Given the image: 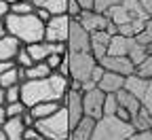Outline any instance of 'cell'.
Returning <instances> with one entry per match:
<instances>
[{"label": "cell", "mask_w": 152, "mask_h": 140, "mask_svg": "<svg viewBox=\"0 0 152 140\" xmlns=\"http://www.w3.org/2000/svg\"><path fill=\"white\" fill-rule=\"evenodd\" d=\"M13 66H17V62H15V59H2V62H0V74H2V72H7V70H11Z\"/></svg>", "instance_id": "7bdbcfd3"}, {"label": "cell", "mask_w": 152, "mask_h": 140, "mask_svg": "<svg viewBox=\"0 0 152 140\" xmlns=\"http://www.w3.org/2000/svg\"><path fill=\"white\" fill-rule=\"evenodd\" d=\"M36 127L45 136V140H70L72 127H70V117H68L66 104L49 117L36 119Z\"/></svg>", "instance_id": "277c9868"}, {"label": "cell", "mask_w": 152, "mask_h": 140, "mask_svg": "<svg viewBox=\"0 0 152 140\" xmlns=\"http://www.w3.org/2000/svg\"><path fill=\"white\" fill-rule=\"evenodd\" d=\"M80 2V7L85 9V11H91V9H95V0H78Z\"/></svg>", "instance_id": "f6af8a7d"}, {"label": "cell", "mask_w": 152, "mask_h": 140, "mask_svg": "<svg viewBox=\"0 0 152 140\" xmlns=\"http://www.w3.org/2000/svg\"><path fill=\"white\" fill-rule=\"evenodd\" d=\"M9 2H11V4H13V2H19V0H9Z\"/></svg>", "instance_id": "db71d44e"}, {"label": "cell", "mask_w": 152, "mask_h": 140, "mask_svg": "<svg viewBox=\"0 0 152 140\" xmlns=\"http://www.w3.org/2000/svg\"><path fill=\"white\" fill-rule=\"evenodd\" d=\"M148 55H150L148 45H142V43H137V41H135V45H133V47H131V51H129V57L133 59V64H135V66H140Z\"/></svg>", "instance_id": "4316f807"}, {"label": "cell", "mask_w": 152, "mask_h": 140, "mask_svg": "<svg viewBox=\"0 0 152 140\" xmlns=\"http://www.w3.org/2000/svg\"><path fill=\"white\" fill-rule=\"evenodd\" d=\"M51 72H55V70L47 62H36V64H32V66L26 68V81H28V79H45Z\"/></svg>", "instance_id": "d4e9b609"}, {"label": "cell", "mask_w": 152, "mask_h": 140, "mask_svg": "<svg viewBox=\"0 0 152 140\" xmlns=\"http://www.w3.org/2000/svg\"><path fill=\"white\" fill-rule=\"evenodd\" d=\"M95 123H97V119H95V117L85 115L80 121L72 127L70 140H91L93 138V132H95Z\"/></svg>", "instance_id": "7c38bea8"}, {"label": "cell", "mask_w": 152, "mask_h": 140, "mask_svg": "<svg viewBox=\"0 0 152 140\" xmlns=\"http://www.w3.org/2000/svg\"><path fill=\"white\" fill-rule=\"evenodd\" d=\"M23 140H45V136L38 132V127H36V125H32V127H26Z\"/></svg>", "instance_id": "8d00e7d4"}, {"label": "cell", "mask_w": 152, "mask_h": 140, "mask_svg": "<svg viewBox=\"0 0 152 140\" xmlns=\"http://www.w3.org/2000/svg\"><path fill=\"white\" fill-rule=\"evenodd\" d=\"M83 11H85V9L80 7V2H78V0H68V15H70V17L78 19Z\"/></svg>", "instance_id": "e575fe53"}, {"label": "cell", "mask_w": 152, "mask_h": 140, "mask_svg": "<svg viewBox=\"0 0 152 140\" xmlns=\"http://www.w3.org/2000/svg\"><path fill=\"white\" fill-rule=\"evenodd\" d=\"M121 4L129 11V15L133 19H152V13L140 2V0H123Z\"/></svg>", "instance_id": "7402d4cb"}, {"label": "cell", "mask_w": 152, "mask_h": 140, "mask_svg": "<svg viewBox=\"0 0 152 140\" xmlns=\"http://www.w3.org/2000/svg\"><path fill=\"white\" fill-rule=\"evenodd\" d=\"M148 83H150V79H144V76L137 74V72L125 76V89H129L131 93H135L140 100L144 98V93H146V89H148Z\"/></svg>", "instance_id": "d6986e66"}, {"label": "cell", "mask_w": 152, "mask_h": 140, "mask_svg": "<svg viewBox=\"0 0 152 140\" xmlns=\"http://www.w3.org/2000/svg\"><path fill=\"white\" fill-rule=\"evenodd\" d=\"M21 45L23 43L19 41V38H15L13 34L2 36L0 38V62H2V59H15V55H17Z\"/></svg>", "instance_id": "e0dca14e"}, {"label": "cell", "mask_w": 152, "mask_h": 140, "mask_svg": "<svg viewBox=\"0 0 152 140\" xmlns=\"http://www.w3.org/2000/svg\"><path fill=\"white\" fill-rule=\"evenodd\" d=\"M68 49L70 51H91V32L72 17L70 34H68Z\"/></svg>", "instance_id": "52a82bcc"}, {"label": "cell", "mask_w": 152, "mask_h": 140, "mask_svg": "<svg viewBox=\"0 0 152 140\" xmlns=\"http://www.w3.org/2000/svg\"><path fill=\"white\" fill-rule=\"evenodd\" d=\"M116 98H118V104L131 113V117H133V115H137V110L144 106V104H142V100H140L135 93H131L129 89H125V87L116 91Z\"/></svg>", "instance_id": "ac0fdd59"}, {"label": "cell", "mask_w": 152, "mask_h": 140, "mask_svg": "<svg viewBox=\"0 0 152 140\" xmlns=\"http://www.w3.org/2000/svg\"><path fill=\"white\" fill-rule=\"evenodd\" d=\"M9 13H11V2L9 0H0V19L7 17Z\"/></svg>", "instance_id": "b9f144b4"}, {"label": "cell", "mask_w": 152, "mask_h": 140, "mask_svg": "<svg viewBox=\"0 0 152 140\" xmlns=\"http://www.w3.org/2000/svg\"><path fill=\"white\" fill-rule=\"evenodd\" d=\"M142 104L150 110V115H152V79H150V83H148V89H146V93H144V98H142Z\"/></svg>", "instance_id": "f35d334b"}, {"label": "cell", "mask_w": 152, "mask_h": 140, "mask_svg": "<svg viewBox=\"0 0 152 140\" xmlns=\"http://www.w3.org/2000/svg\"><path fill=\"white\" fill-rule=\"evenodd\" d=\"M0 104H7V89L0 85Z\"/></svg>", "instance_id": "681fc988"}, {"label": "cell", "mask_w": 152, "mask_h": 140, "mask_svg": "<svg viewBox=\"0 0 152 140\" xmlns=\"http://www.w3.org/2000/svg\"><path fill=\"white\" fill-rule=\"evenodd\" d=\"M61 106H64L61 100H51V102H38V104H34L30 110L34 113V117H36V119H42V117H49V115L57 113Z\"/></svg>", "instance_id": "ffe728a7"}, {"label": "cell", "mask_w": 152, "mask_h": 140, "mask_svg": "<svg viewBox=\"0 0 152 140\" xmlns=\"http://www.w3.org/2000/svg\"><path fill=\"white\" fill-rule=\"evenodd\" d=\"M137 74H142L144 79H152V53L137 66Z\"/></svg>", "instance_id": "d6a6232c"}, {"label": "cell", "mask_w": 152, "mask_h": 140, "mask_svg": "<svg viewBox=\"0 0 152 140\" xmlns=\"http://www.w3.org/2000/svg\"><path fill=\"white\" fill-rule=\"evenodd\" d=\"M106 15L110 17V21H114L116 26H123V24H129L131 21V15H129V11L123 7V4H114V7H110L108 11H106Z\"/></svg>", "instance_id": "603a6c76"}, {"label": "cell", "mask_w": 152, "mask_h": 140, "mask_svg": "<svg viewBox=\"0 0 152 140\" xmlns=\"http://www.w3.org/2000/svg\"><path fill=\"white\" fill-rule=\"evenodd\" d=\"M131 140H152V130H140L131 136Z\"/></svg>", "instance_id": "ab89813d"}, {"label": "cell", "mask_w": 152, "mask_h": 140, "mask_svg": "<svg viewBox=\"0 0 152 140\" xmlns=\"http://www.w3.org/2000/svg\"><path fill=\"white\" fill-rule=\"evenodd\" d=\"M7 34H9V30H7V21H4V17H2V19H0V38L7 36Z\"/></svg>", "instance_id": "7dc6e473"}, {"label": "cell", "mask_w": 152, "mask_h": 140, "mask_svg": "<svg viewBox=\"0 0 152 140\" xmlns=\"http://www.w3.org/2000/svg\"><path fill=\"white\" fill-rule=\"evenodd\" d=\"M36 9H47L51 15L68 13V0H34Z\"/></svg>", "instance_id": "44dd1931"}, {"label": "cell", "mask_w": 152, "mask_h": 140, "mask_svg": "<svg viewBox=\"0 0 152 140\" xmlns=\"http://www.w3.org/2000/svg\"><path fill=\"white\" fill-rule=\"evenodd\" d=\"M26 121H23V115L19 117H7V121L2 123V130L7 134V140H23L26 134Z\"/></svg>", "instance_id": "5bb4252c"}, {"label": "cell", "mask_w": 152, "mask_h": 140, "mask_svg": "<svg viewBox=\"0 0 152 140\" xmlns=\"http://www.w3.org/2000/svg\"><path fill=\"white\" fill-rule=\"evenodd\" d=\"M17 83H21V72H19V66H13L11 70H7V72L0 74V85H2L4 89L11 87V85H17Z\"/></svg>", "instance_id": "484cf974"}, {"label": "cell", "mask_w": 152, "mask_h": 140, "mask_svg": "<svg viewBox=\"0 0 152 140\" xmlns=\"http://www.w3.org/2000/svg\"><path fill=\"white\" fill-rule=\"evenodd\" d=\"M4 110H7V117H19L28 110V106L23 104V100H15V102H7L4 104Z\"/></svg>", "instance_id": "f546056e"}, {"label": "cell", "mask_w": 152, "mask_h": 140, "mask_svg": "<svg viewBox=\"0 0 152 140\" xmlns=\"http://www.w3.org/2000/svg\"><path fill=\"white\" fill-rule=\"evenodd\" d=\"M45 62H47L53 70H57V68L61 66V62H64V55H61V53H51V55L45 59Z\"/></svg>", "instance_id": "74e56055"}, {"label": "cell", "mask_w": 152, "mask_h": 140, "mask_svg": "<svg viewBox=\"0 0 152 140\" xmlns=\"http://www.w3.org/2000/svg\"><path fill=\"white\" fill-rule=\"evenodd\" d=\"M112 41V34L108 30H97V32H91V53L102 59L104 55H108V47Z\"/></svg>", "instance_id": "4fadbf2b"}, {"label": "cell", "mask_w": 152, "mask_h": 140, "mask_svg": "<svg viewBox=\"0 0 152 140\" xmlns=\"http://www.w3.org/2000/svg\"><path fill=\"white\" fill-rule=\"evenodd\" d=\"M131 123L135 125V132H140V130H152V115H150V110L146 106H142L137 110V115L131 117Z\"/></svg>", "instance_id": "cb8c5ba5"}, {"label": "cell", "mask_w": 152, "mask_h": 140, "mask_svg": "<svg viewBox=\"0 0 152 140\" xmlns=\"http://www.w3.org/2000/svg\"><path fill=\"white\" fill-rule=\"evenodd\" d=\"M15 100H21V83L7 87V102H15Z\"/></svg>", "instance_id": "836d02e7"}, {"label": "cell", "mask_w": 152, "mask_h": 140, "mask_svg": "<svg viewBox=\"0 0 152 140\" xmlns=\"http://www.w3.org/2000/svg\"><path fill=\"white\" fill-rule=\"evenodd\" d=\"M0 140H7V134H4V130L0 127Z\"/></svg>", "instance_id": "816d5d0a"}, {"label": "cell", "mask_w": 152, "mask_h": 140, "mask_svg": "<svg viewBox=\"0 0 152 140\" xmlns=\"http://www.w3.org/2000/svg\"><path fill=\"white\" fill-rule=\"evenodd\" d=\"M133 45H135V38L133 36L112 34V41H110V47H108V55H129Z\"/></svg>", "instance_id": "9a60e30c"}, {"label": "cell", "mask_w": 152, "mask_h": 140, "mask_svg": "<svg viewBox=\"0 0 152 140\" xmlns=\"http://www.w3.org/2000/svg\"><path fill=\"white\" fill-rule=\"evenodd\" d=\"M4 121H7V110H4V104H0V127H2Z\"/></svg>", "instance_id": "c3c4849f"}, {"label": "cell", "mask_w": 152, "mask_h": 140, "mask_svg": "<svg viewBox=\"0 0 152 140\" xmlns=\"http://www.w3.org/2000/svg\"><path fill=\"white\" fill-rule=\"evenodd\" d=\"M57 72H61V74L70 76V57H68V53L64 55V62H61V66H59V68H57Z\"/></svg>", "instance_id": "60d3db41"}, {"label": "cell", "mask_w": 152, "mask_h": 140, "mask_svg": "<svg viewBox=\"0 0 152 140\" xmlns=\"http://www.w3.org/2000/svg\"><path fill=\"white\" fill-rule=\"evenodd\" d=\"M140 2H142V4H144V7H146V9L152 13V0H140Z\"/></svg>", "instance_id": "f907efd6"}, {"label": "cell", "mask_w": 152, "mask_h": 140, "mask_svg": "<svg viewBox=\"0 0 152 140\" xmlns=\"http://www.w3.org/2000/svg\"><path fill=\"white\" fill-rule=\"evenodd\" d=\"M135 134V125L118 115H102L95 123L91 140H131Z\"/></svg>", "instance_id": "3957f363"}, {"label": "cell", "mask_w": 152, "mask_h": 140, "mask_svg": "<svg viewBox=\"0 0 152 140\" xmlns=\"http://www.w3.org/2000/svg\"><path fill=\"white\" fill-rule=\"evenodd\" d=\"M148 49H150V53H152V43H150V45H148Z\"/></svg>", "instance_id": "f5cc1de1"}, {"label": "cell", "mask_w": 152, "mask_h": 140, "mask_svg": "<svg viewBox=\"0 0 152 140\" xmlns=\"http://www.w3.org/2000/svg\"><path fill=\"white\" fill-rule=\"evenodd\" d=\"M70 24H72V17L68 13L53 15L49 21H47V28H45V41H51V43H68Z\"/></svg>", "instance_id": "8992f818"}, {"label": "cell", "mask_w": 152, "mask_h": 140, "mask_svg": "<svg viewBox=\"0 0 152 140\" xmlns=\"http://www.w3.org/2000/svg\"><path fill=\"white\" fill-rule=\"evenodd\" d=\"M78 21L89 30V32H97V30H108L110 26V17L97 9H91V11H83Z\"/></svg>", "instance_id": "8fae6325"}, {"label": "cell", "mask_w": 152, "mask_h": 140, "mask_svg": "<svg viewBox=\"0 0 152 140\" xmlns=\"http://www.w3.org/2000/svg\"><path fill=\"white\" fill-rule=\"evenodd\" d=\"M36 13H38V17H40L42 21H49V19L53 17V15H51V13H49L47 9H36Z\"/></svg>", "instance_id": "ee69618b"}, {"label": "cell", "mask_w": 152, "mask_h": 140, "mask_svg": "<svg viewBox=\"0 0 152 140\" xmlns=\"http://www.w3.org/2000/svg\"><path fill=\"white\" fill-rule=\"evenodd\" d=\"M70 57V79L76 81H89L93 68L99 64V59L95 57L91 51H68Z\"/></svg>", "instance_id": "5b68a950"}, {"label": "cell", "mask_w": 152, "mask_h": 140, "mask_svg": "<svg viewBox=\"0 0 152 140\" xmlns=\"http://www.w3.org/2000/svg\"><path fill=\"white\" fill-rule=\"evenodd\" d=\"M11 13H19V15L36 13V4H34V0H19V2L11 4Z\"/></svg>", "instance_id": "83f0119b"}, {"label": "cell", "mask_w": 152, "mask_h": 140, "mask_svg": "<svg viewBox=\"0 0 152 140\" xmlns=\"http://www.w3.org/2000/svg\"><path fill=\"white\" fill-rule=\"evenodd\" d=\"M135 41H137V43H142V45H150V43H152V19H148L146 28L135 36Z\"/></svg>", "instance_id": "1f68e13d"}, {"label": "cell", "mask_w": 152, "mask_h": 140, "mask_svg": "<svg viewBox=\"0 0 152 140\" xmlns=\"http://www.w3.org/2000/svg\"><path fill=\"white\" fill-rule=\"evenodd\" d=\"M7 30L15 38H19L23 45H32L38 41H45V28L47 21H42L38 13H28V15H19V13H9L4 17Z\"/></svg>", "instance_id": "7a4b0ae2"}, {"label": "cell", "mask_w": 152, "mask_h": 140, "mask_svg": "<svg viewBox=\"0 0 152 140\" xmlns=\"http://www.w3.org/2000/svg\"><path fill=\"white\" fill-rule=\"evenodd\" d=\"M15 62H17V66H32V64H36L34 62V57H32V53L28 51V47L26 45H21L19 47V51H17V55H15Z\"/></svg>", "instance_id": "f1b7e54d"}, {"label": "cell", "mask_w": 152, "mask_h": 140, "mask_svg": "<svg viewBox=\"0 0 152 140\" xmlns=\"http://www.w3.org/2000/svg\"><path fill=\"white\" fill-rule=\"evenodd\" d=\"M104 100H106V91L99 87H93L89 91H83V106H85V115L99 119L104 115Z\"/></svg>", "instance_id": "ba28073f"}, {"label": "cell", "mask_w": 152, "mask_h": 140, "mask_svg": "<svg viewBox=\"0 0 152 140\" xmlns=\"http://www.w3.org/2000/svg\"><path fill=\"white\" fill-rule=\"evenodd\" d=\"M123 0H95V9L97 11H102V13H106L110 7H114V4H121Z\"/></svg>", "instance_id": "d590c367"}, {"label": "cell", "mask_w": 152, "mask_h": 140, "mask_svg": "<svg viewBox=\"0 0 152 140\" xmlns=\"http://www.w3.org/2000/svg\"><path fill=\"white\" fill-rule=\"evenodd\" d=\"M99 64L106 68V70H112V72H118L123 76H129L133 72H137V66L133 64V59L129 55H104L99 59Z\"/></svg>", "instance_id": "9c48e42d"}, {"label": "cell", "mask_w": 152, "mask_h": 140, "mask_svg": "<svg viewBox=\"0 0 152 140\" xmlns=\"http://www.w3.org/2000/svg\"><path fill=\"white\" fill-rule=\"evenodd\" d=\"M116 115H118V117H123V119H127V121H131V113H129L127 108H123V106H118Z\"/></svg>", "instance_id": "bcb514c9"}, {"label": "cell", "mask_w": 152, "mask_h": 140, "mask_svg": "<svg viewBox=\"0 0 152 140\" xmlns=\"http://www.w3.org/2000/svg\"><path fill=\"white\" fill-rule=\"evenodd\" d=\"M64 104L68 108V117H70V127H74L76 123L85 117V106H83V91H76V89H68L66 98H64Z\"/></svg>", "instance_id": "30bf717a"}, {"label": "cell", "mask_w": 152, "mask_h": 140, "mask_svg": "<svg viewBox=\"0 0 152 140\" xmlns=\"http://www.w3.org/2000/svg\"><path fill=\"white\" fill-rule=\"evenodd\" d=\"M70 89V76L61 72H51L45 79H28L21 83V100L28 108H32L38 102H51V100H61Z\"/></svg>", "instance_id": "6da1fadb"}, {"label": "cell", "mask_w": 152, "mask_h": 140, "mask_svg": "<svg viewBox=\"0 0 152 140\" xmlns=\"http://www.w3.org/2000/svg\"><path fill=\"white\" fill-rule=\"evenodd\" d=\"M118 98L116 93H106V100H104V115H116L118 110Z\"/></svg>", "instance_id": "4dcf8cb0"}, {"label": "cell", "mask_w": 152, "mask_h": 140, "mask_svg": "<svg viewBox=\"0 0 152 140\" xmlns=\"http://www.w3.org/2000/svg\"><path fill=\"white\" fill-rule=\"evenodd\" d=\"M99 89H104L106 93H116L118 89L125 87V76L118 74V72H112V70H106L104 76H102V81L97 83Z\"/></svg>", "instance_id": "2e32d148"}]
</instances>
